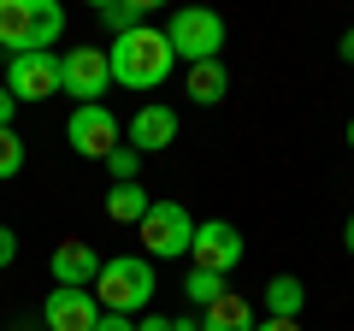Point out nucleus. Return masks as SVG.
I'll list each match as a JSON object with an SVG mask.
<instances>
[{
    "label": "nucleus",
    "mask_w": 354,
    "mask_h": 331,
    "mask_svg": "<svg viewBox=\"0 0 354 331\" xmlns=\"http://www.w3.org/2000/svg\"><path fill=\"white\" fill-rule=\"evenodd\" d=\"M106 65H113L118 89H160L165 77H171L177 53H171V42H165V30L142 24V30H130V36L106 42Z\"/></svg>",
    "instance_id": "1"
},
{
    "label": "nucleus",
    "mask_w": 354,
    "mask_h": 331,
    "mask_svg": "<svg viewBox=\"0 0 354 331\" xmlns=\"http://www.w3.org/2000/svg\"><path fill=\"white\" fill-rule=\"evenodd\" d=\"M153 290H160V278H153V260L148 255H113V260H101V278H95V302H101V314L142 319L153 307Z\"/></svg>",
    "instance_id": "2"
},
{
    "label": "nucleus",
    "mask_w": 354,
    "mask_h": 331,
    "mask_svg": "<svg viewBox=\"0 0 354 331\" xmlns=\"http://www.w3.org/2000/svg\"><path fill=\"white\" fill-rule=\"evenodd\" d=\"M65 36V6L59 0H0V48L12 53H53Z\"/></svg>",
    "instance_id": "3"
},
{
    "label": "nucleus",
    "mask_w": 354,
    "mask_h": 331,
    "mask_svg": "<svg viewBox=\"0 0 354 331\" xmlns=\"http://www.w3.org/2000/svg\"><path fill=\"white\" fill-rule=\"evenodd\" d=\"M165 42H171L177 60H189V65L225 60V18L213 6H177L171 24H165Z\"/></svg>",
    "instance_id": "4"
},
{
    "label": "nucleus",
    "mask_w": 354,
    "mask_h": 331,
    "mask_svg": "<svg viewBox=\"0 0 354 331\" xmlns=\"http://www.w3.org/2000/svg\"><path fill=\"white\" fill-rule=\"evenodd\" d=\"M142 249H148V260H189V242H195V219L183 202H153L148 219L136 225Z\"/></svg>",
    "instance_id": "5"
},
{
    "label": "nucleus",
    "mask_w": 354,
    "mask_h": 331,
    "mask_svg": "<svg viewBox=\"0 0 354 331\" xmlns=\"http://www.w3.org/2000/svg\"><path fill=\"white\" fill-rule=\"evenodd\" d=\"M6 95H12L18 107H36V101H53L59 89V53H12L6 60Z\"/></svg>",
    "instance_id": "6"
},
{
    "label": "nucleus",
    "mask_w": 354,
    "mask_h": 331,
    "mask_svg": "<svg viewBox=\"0 0 354 331\" xmlns=\"http://www.w3.org/2000/svg\"><path fill=\"white\" fill-rule=\"evenodd\" d=\"M59 89L77 95V107H101V95L113 89L106 48H71V53H59Z\"/></svg>",
    "instance_id": "7"
},
{
    "label": "nucleus",
    "mask_w": 354,
    "mask_h": 331,
    "mask_svg": "<svg viewBox=\"0 0 354 331\" xmlns=\"http://www.w3.org/2000/svg\"><path fill=\"white\" fill-rule=\"evenodd\" d=\"M65 142H71V154H83V160H106V154L124 142V130H118V118L106 113V107H71Z\"/></svg>",
    "instance_id": "8"
},
{
    "label": "nucleus",
    "mask_w": 354,
    "mask_h": 331,
    "mask_svg": "<svg viewBox=\"0 0 354 331\" xmlns=\"http://www.w3.org/2000/svg\"><path fill=\"white\" fill-rule=\"evenodd\" d=\"M189 267L201 272H218V278H230V272L242 267V231L225 225V219H207V225H195V242H189Z\"/></svg>",
    "instance_id": "9"
},
{
    "label": "nucleus",
    "mask_w": 354,
    "mask_h": 331,
    "mask_svg": "<svg viewBox=\"0 0 354 331\" xmlns=\"http://www.w3.org/2000/svg\"><path fill=\"white\" fill-rule=\"evenodd\" d=\"M48 272H53L59 290H95V278H101V255H95V242H88V237H65V242H53Z\"/></svg>",
    "instance_id": "10"
},
{
    "label": "nucleus",
    "mask_w": 354,
    "mask_h": 331,
    "mask_svg": "<svg viewBox=\"0 0 354 331\" xmlns=\"http://www.w3.org/2000/svg\"><path fill=\"white\" fill-rule=\"evenodd\" d=\"M41 325L48 331H95L101 325V302H95V290H59L53 284L48 302H41Z\"/></svg>",
    "instance_id": "11"
},
{
    "label": "nucleus",
    "mask_w": 354,
    "mask_h": 331,
    "mask_svg": "<svg viewBox=\"0 0 354 331\" xmlns=\"http://www.w3.org/2000/svg\"><path fill=\"white\" fill-rule=\"evenodd\" d=\"M171 142H177V113L165 101H148V107L130 113V148L136 154H160V148H171Z\"/></svg>",
    "instance_id": "12"
},
{
    "label": "nucleus",
    "mask_w": 354,
    "mask_h": 331,
    "mask_svg": "<svg viewBox=\"0 0 354 331\" xmlns=\"http://www.w3.org/2000/svg\"><path fill=\"white\" fill-rule=\"evenodd\" d=\"M260 319H254V307L242 302L236 290L230 296H218L213 307H201V319H195V331H254Z\"/></svg>",
    "instance_id": "13"
},
{
    "label": "nucleus",
    "mask_w": 354,
    "mask_h": 331,
    "mask_svg": "<svg viewBox=\"0 0 354 331\" xmlns=\"http://www.w3.org/2000/svg\"><path fill=\"white\" fill-rule=\"evenodd\" d=\"M183 95H189L195 107H218V101L230 95V71H225V60L189 65V83H183Z\"/></svg>",
    "instance_id": "14"
},
{
    "label": "nucleus",
    "mask_w": 354,
    "mask_h": 331,
    "mask_svg": "<svg viewBox=\"0 0 354 331\" xmlns=\"http://www.w3.org/2000/svg\"><path fill=\"white\" fill-rule=\"evenodd\" d=\"M148 207H153V195L142 190V184H113V190H106V219H113V225H142Z\"/></svg>",
    "instance_id": "15"
},
{
    "label": "nucleus",
    "mask_w": 354,
    "mask_h": 331,
    "mask_svg": "<svg viewBox=\"0 0 354 331\" xmlns=\"http://www.w3.org/2000/svg\"><path fill=\"white\" fill-rule=\"evenodd\" d=\"M301 307H307V290H301V278H272L266 284V319H301Z\"/></svg>",
    "instance_id": "16"
},
{
    "label": "nucleus",
    "mask_w": 354,
    "mask_h": 331,
    "mask_svg": "<svg viewBox=\"0 0 354 331\" xmlns=\"http://www.w3.org/2000/svg\"><path fill=\"white\" fill-rule=\"evenodd\" d=\"M101 24L113 30V36H130V30L148 24V0H106V6H101Z\"/></svg>",
    "instance_id": "17"
},
{
    "label": "nucleus",
    "mask_w": 354,
    "mask_h": 331,
    "mask_svg": "<svg viewBox=\"0 0 354 331\" xmlns=\"http://www.w3.org/2000/svg\"><path fill=\"white\" fill-rule=\"evenodd\" d=\"M183 296H189L195 307H213L218 296H230V290H225V278H218V272H201V267H189V278H183Z\"/></svg>",
    "instance_id": "18"
},
{
    "label": "nucleus",
    "mask_w": 354,
    "mask_h": 331,
    "mask_svg": "<svg viewBox=\"0 0 354 331\" xmlns=\"http://www.w3.org/2000/svg\"><path fill=\"white\" fill-rule=\"evenodd\" d=\"M101 166H106V178H113V184H136V172H142V154L130 148V142H118V148L106 154Z\"/></svg>",
    "instance_id": "19"
},
{
    "label": "nucleus",
    "mask_w": 354,
    "mask_h": 331,
    "mask_svg": "<svg viewBox=\"0 0 354 331\" xmlns=\"http://www.w3.org/2000/svg\"><path fill=\"white\" fill-rule=\"evenodd\" d=\"M18 172H24V136L0 130V178H18Z\"/></svg>",
    "instance_id": "20"
},
{
    "label": "nucleus",
    "mask_w": 354,
    "mask_h": 331,
    "mask_svg": "<svg viewBox=\"0 0 354 331\" xmlns=\"http://www.w3.org/2000/svg\"><path fill=\"white\" fill-rule=\"evenodd\" d=\"M18 260V237H12V225H0V272Z\"/></svg>",
    "instance_id": "21"
},
{
    "label": "nucleus",
    "mask_w": 354,
    "mask_h": 331,
    "mask_svg": "<svg viewBox=\"0 0 354 331\" xmlns=\"http://www.w3.org/2000/svg\"><path fill=\"white\" fill-rule=\"evenodd\" d=\"M136 331H177V319H165V314H142Z\"/></svg>",
    "instance_id": "22"
},
{
    "label": "nucleus",
    "mask_w": 354,
    "mask_h": 331,
    "mask_svg": "<svg viewBox=\"0 0 354 331\" xmlns=\"http://www.w3.org/2000/svg\"><path fill=\"white\" fill-rule=\"evenodd\" d=\"M12 118H18V101L6 95V83H0V130H12Z\"/></svg>",
    "instance_id": "23"
},
{
    "label": "nucleus",
    "mask_w": 354,
    "mask_h": 331,
    "mask_svg": "<svg viewBox=\"0 0 354 331\" xmlns=\"http://www.w3.org/2000/svg\"><path fill=\"white\" fill-rule=\"evenodd\" d=\"M95 331H136V319H124V314H101V325Z\"/></svg>",
    "instance_id": "24"
},
{
    "label": "nucleus",
    "mask_w": 354,
    "mask_h": 331,
    "mask_svg": "<svg viewBox=\"0 0 354 331\" xmlns=\"http://www.w3.org/2000/svg\"><path fill=\"white\" fill-rule=\"evenodd\" d=\"M254 331H301V319H260Z\"/></svg>",
    "instance_id": "25"
},
{
    "label": "nucleus",
    "mask_w": 354,
    "mask_h": 331,
    "mask_svg": "<svg viewBox=\"0 0 354 331\" xmlns=\"http://www.w3.org/2000/svg\"><path fill=\"white\" fill-rule=\"evenodd\" d=\"M337 53H342V60H348V65H354V24H348V30H342V42H337Z\"/></svg>",
    "instance_id": "26"
},
{
    "label": "nucleus",
    "mask_w": 354,
    "mask_h": 331,
    "mask_svg": "<svg viewBox=\"0 0 354 331\" xmlns=\"http://www.w3.org/2000/svg\"><path fill=\"white\" fill-rule=\"evenodd\" d=\"M342 249L354 255V213H348V225H342Z\"/></svg>",
    "instance_id": "27"
},
{
    "label": "nucleus",
    "mask_w": 354,
    "mask_h": 331,
    "mask_svg": "<svg viewBox=\"0 0 354 331\" xmlns=\"http://www.w3.org/2000/svg\"><path fill=\"white\" fill-rule=\"evenodd\" d=\"M348 148H354V118H348Z\"/></svg>",
    "instance_id": "28"
}]
</instances>
